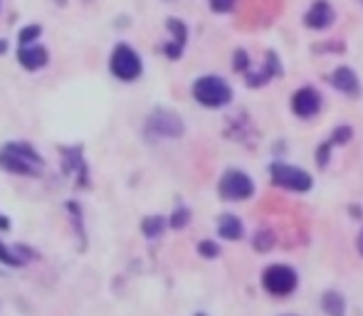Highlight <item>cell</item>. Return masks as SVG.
<instances>
[{"label": "cell", "instance_id": "obj_18", "mask_svg": "<svg viewBox=\"0 0 363 316\" xmlns=\"http://www.w3.org/2000/svg\"><path fill=\"white\" fill-rule=\"evenodd\" d=\"M42 27L40 25H27L20 30V45H35L37 37H40Z\"/></svg>", "mask_w": 363, "mask_h": 316}, {"label": "cell", "instance_id": "obj_25", "mask_svg": "<svg viewBox=\"0 0 363 316\" xmlns=\"http://www.w3.org/2000/svg\"><path fill=\"white\" fill-rule=\"evenodd\" d=\"M356 250L361 252V257H363V230L358 232V237H356Z\"/></svg>", "mask_w": 363, "mask_h": 316}, {"label": "cell", "instance_id": "obj_21", "mask_svg": "<svg viewBox=\"0 0 363 316\" xmlns=\"http://www.w3.org/2000/svg\"><path fill=\"white\" fill-rule=\"evenodd\" d=\"M198 252H200L203 257H208V260H215V257L220 255V247L212 240H203L200 245H198Z\"/></svg>", "mask_w": 363, "mask_h": 316}, {"label": "cell", "instance_id": "obj_27", "mask_svg": "<svg viewBox=\"0 0 363 316\" xmlns=\"http://www.w3.org/2000/svg\"><path fill=\"white\" fill-rule=\"evenodd\" d=\"M6 47H8L6 42H0V52H6Z\"/></svg>", "mask_w": 363, "mask_h": 316}, {"label": "cell", "instance_id": "obj_14", "mask_svg": "<svg viewBox=\"0 0 363 316\" xmlns=\"http://www.w3.org/2000/svg\"><path fill=\"white\" fill-rule=\"evenodd\" d=\"M168 30L173 32V42H176V47H173V52H171V60H178L181 52H183V47H186L188 30L181 20H176V18H168Z\"/></svg>", "mask_w": 363, "mask_h": 316}, {"label": "cell", "instance_id": "obj_28", "mask_svg": "<svg viewBox=\"0 0 363 316\" xmlns=\"http://www.w3.org/2000/svg\"><path fill=\"white\" fill-rule=\"evenodd\" d=\"M196 316H205V314H196Z\"/></svg>", "mask_w": 363, "mask_h": 316}, {"label": "cell", "instance_id": "obj_4", "mask_svg": "<svg viewBox=\"0 0 363 316\" xmlns=\"http://www.w3.org/2000/svg\"><path fill=\"white\" fill-rule=\"evenodd\" d=\"M186 126L176 111L156 109L146 119V136L148 139H181Z\"/></svg>", "mask_w": 363, "mask_h": 316}, {"label": "cell", "instance_id": "obj_3", "mask_svg": "<svg viewBox=\"0 0 363 316\" xmlns=\"http://www.w3.org/2000/svg\"><path fill=\"white\" fill-rule=\"evenodd\" d=\"M109 70L119 82H136L144 72V62L134 47L116 45L109 57Z\"/></svg>", "mask_w": 363, "mask_h": 316}, {"label": "cell", "instance_id": "obj_23", "mask_svg": "<svg viewBox=\"0 0 363 316\" xmlns=\"http://www.w3.org/2000/svg\"><path fill=\"white\" fill-rule=\"evenodd\" d=\"M237 0H210V8L215 13H230L235 8Z\"/></svg>", "mask_w": 363, "mask_h": 316}, {"label": "cell", "instance_id": "obj_26", "mask_svg": "<svg viewBox=\"0 0 363 316\" xmlns=\"http://www.w3.org/2000/svg\"><path fill=\"white\" fill-rule=\"evenodd\" d=\"M351 213H353V215H356V217H358V215H363V210H358L356 206H351Z\"/></svg>", "mask_w": 363, "mask_h": 316}, {"label": "cell", "instance_id": "obj_24", "mask_svg": "<svg viewBox=\"0 0 363 316\" xmlns=\"http://www.w3.org/2000/svg\"><path fill=\"white\" fill-rule=\"evenodd\" d=\"M235 70L237 72H242V70L250 72V60H248V52H245V50L235 52Z\"/></svg>", "mask_w": 363, "mask_h": 316}, {"label": "cell", "instance_id": "obj_6", "mask_svg": "<svg viewBox=\"0 0 363 316\" xmlns=\"http://www.w3.org/2000/svg\"><path fill=\"white\" fill-rule=\"evenodd\" d=\"M269 176H272V183L279 188H287V191H297L304 193L312 188V176L307 171L297 166H289V163H272L269 168Z\"/></svg>", "mask_w": 363, "mask_h": 316}, {"label": "cell", "instance_id": "obj_12", "mask_svg": "<svg viewBox=\"0 0 363 316\" xmlns=\"http://www.w3.org/2000/svg\"><path fill=\"white\" fill-rule=\"evenodd\" d=\"M279 72H282V67H279V62H277V55H274V52H267V60H265L262 70L248 72V84L250 87H262V84H267L274 75H279Z\"/></svg>", "mask_w": 363, "mask_h": 316}, {"label": "cell", "instance_id": "obj_17", "mask_svg": "<svg viewBox=\"0 0 363 316\" xmlns=\"http://www.w3.org/2000/svg\"><path fill=\"white\" fill-rule=\"evenodd\" d=\"M144 235L146 237H158L163 232V227H166V220H163L161 215H151L144 220Z\"/></svg>", "mask_w": 363, "mask_h": 316}, {"label": "cell", "instance_id": "obj_22", "mask_svg": "<svg viewBox=\"0 0 363 316\" xmlns=\"http://www.w3.org/2000/svg\"><path fill=\"white\" fill-rule=\"evenodd\" d=\"M0 262H6V265H23L25 260H20V257L13 250H8L6 245H0Z\"/></svg>", "mask_w": 363, "mask_h": 316}, {"label": "cell", "instance_id": "obj_16", "mask_svg": "<svg viewBox=\"0 0 363 316\" xmlns=\"http://www.w3.org/2000/svg\"><path fill=\"white\" fill-rule=\"evenodd\" d=\"M274 242H277V237H274L272 230H260L257 235H255L253 245H255V250H257V252H269L274 247Z\"/></svg>", "mask_w": 363, "mask_h": 316}, {"label": "cell", "instance_id": "obj_10", "mask_svg": "<svg viewBox=\"0 0 363 316\" xmlns=\"http://www.w3.org/2000/svg\"><path fill=\"white\" fill-rule=\"evenodd\" d=\"M47 60H50V55H47V50L42 45H20V50H18V62H20L25 70L35 72V70H42V67L47 65Z\"/></svg>", "mask_w": 363, "mask_h": 316}, {"label": "cell", "instance_id": "obj_20", "mask_svg": "<svg viewBox=\"0 0 363 316\" xmlns=\"http://www.w3.org/2000/svg\"><path fill=\"white\" fill-rule=\"evenodd\" d=\"M188 220H191V210H188V208H178L171 217V225L176 227V230H181V227L188 225Z\"/></svg>", "mask_w": 363, "mask_h": 316}, {"label": "cell", "instance_id": "obj_9", "mask_svg": "<svg viewBox=\"0 0 363 316\" xmlns=\"http://www.w3.org/2000/svg\"><path fill=\"white\" fill-rule=\"evenodd\" d=\"M333 20H336V15H333V8L329 6V0H317L304 15V25L312 27V30H326V27H331Z\"/></svg>", "mask_w": 363, "mask_h": 316}, {"label": "cell", "instance_id": "obj_19", "mask_svg": "<svg viewBox=\"0 0 363 316\" xmlns=\"http://www.w3.org/2000/svg\"><path fill=\"white\" fill-rule=\"evenodd\" d=\"M351 136H353V131H351V126H338L336 131L331 134V139H329V144L331 146H338V144H348L351 141Z\"/></svg>", "mask_w": 363, "mask_h": 316}, {"label": "cell", "instance_id": "obj_11", "mask_svg": "<svg viewBox=\"0 0 363 316\" xmlns=\"http://www.w3.org/2000/svg\"><path fill=\"white\" fill-rule=\"evenodd\" d=\"M331 84L336 87L341 94H348V96H356L361 91V84H358V77L351 67H336L331 75Z\"/></svg>", "mask_w": 363, "mask_h": 316}, {"label": "cell", "instance_id": "obj_1", "mask_svg": "<svg viewBox=\"0 0 363 316\" xmlns=\"http://www.w3.org/2000/svg\"><path fill=\"white\" fill-rule=\"evenodd\" d=\"M0 168L15 176H37L45 168V161L27 144H8L0 148Z\"/></svg>", "mask_w": 363, "mask_h": 316}, {"label": "cell", "instance_id": "obj_13", "mask_svg": "<svg viewBox=\"0 0 363 316\" xmlns=\"http://www.w3.org/2000/svg\"><path fill=\"white\" fill-rule=\"evenodd\" d=\"M217 235L225 240H240L242 237V222L235 215H222L217 220Z\"/></svg>", "mask_w": 363, "mask_h": 316}, {"label": "cell", "instance_id": "obj_29", "mask_svg": "<svg viewBox=\"0 0 363 316\" xmlns=\"http://www.w3.org/2000/svg\"><path fill=\"white\" fill-rule=\"evenodd\" d=\"M287 316H294V314H287Z\"/></svg>", "mask_w": 363, "mask_h": 316}, {"label": "cell", "instance_id": "obj_8", "mask_svg": "<svg viewBox=\"0 0 363 316\" xmlns=\"http://www.w3.org/2000/svg\"><path fill=\"white\" fill-rule=\"evenodd\" d=\"M319 109H321V96L317 94V89H312V87H302V89L294 91L292 111L299 116V119H312V116L319 114Z\"/></svg>", "mask_w": 363, "mask_h": 316}, {"label": "cell", "instance_id": "obj_5", "mask_svg": "<svg viewBox=\"0 0 363 316\" xmlns=\"http://www.w3.org/2000/svg\"><path fill=\"white\" fill-rule=\"evenodd\" d=\"M217 193H220L222 201H248V198H253L255 193V183L253 178L248 176V173L242 171H225L220 178V186H217Z\"/></svg>", "mask_w": 363, "mask_h": 316}, {"label": "cell", "instance_id": "obj_7", "mask_svg": "<svg viewBox=\"0 0 363 316\" xmlns=\"http://www.w3.org/2000/svg\"><path fill=\"white\" fill-rule=\"evenodd\" d=\"M262 284L269 294L274 296H287L297 289V272L287 265H272L265 270Z\"/></svg>", "mask_w": 363, "mask_h": 316}, {"label": "cell", "instance_id": "obj_2", "mask_svg": "<svg viewBox=\"0 0 363 316\" xmlns=\"http://www.w3.org/2000/svg\"><path fill=\"white\" fill-rule=\"evenodd\" d=\"M193 96H196L198 104L208 106V109H220V106H227L232 101V89L220 77L205 75L200 77V80H196V84H193Z\"/></svg>", "mask_w": 363, "mask_h": 316}, {"label": "cell", "instance_id": "obj_15", "mask_svg": "<svg viewBox=\"0 0 363 316\" xmlns=\"http://www.w3.org/2000/svg\"><path fill=\"white\" fill-rule=\"evenodd\" d=\"M321 309L326 311L329 316H343L346 301H343V296L338 294V291H326V294L321 296Z\"/></svg>", "mask_w": 363, "mask_h": 316}]
</instances>
